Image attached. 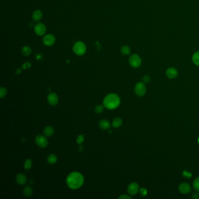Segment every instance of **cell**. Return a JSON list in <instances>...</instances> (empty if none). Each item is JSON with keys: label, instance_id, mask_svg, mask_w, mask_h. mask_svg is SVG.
<instances>
[{"label": "cell", "instance_id": "obj_6", "mask_svg": "<svg viewBox=\"0 0 199 199\" xmlns=\"http://www.w3.org/2000/svg\"><path fill=\"white\" fill-rule=\"evenodd\" d=\"M34 30L37 35L39 36H43L46 32V27L42 23H39L35 25L34 28Z\"/></svg>", "mask_w": 199, "mask_h": 199}, {"label": "cell", "instance_id": "obj_33", "mask_svg": "<svg viewBox=\"0 0 199 199\" xmlns=\"http://www.w3.org/2000/svg\"><path fill=\"white\" fill-rule=\"evenodd\" d=\"M193 199H197L199 198V194L198 193H194L192 196Z\"/></svg>", "mask_w": 199, "mask_h": 199}, {"label": "cell", "instance_id": "obj_22", "mask_svg": "<svg viewBox=\"0 0 199 199\" xmlns=\"http://www.w3.org/2000/svg\"><path fill=\"white\" fill-rule=\"evenodd\" d=\"M121 53L124 55H128L131 52L130 48L128 46H123L121 49Z\"/></svg>", "mask_w": 199, "mask_h": 199}, {"label": "cell", "instance_id": "obj_16", "mask_svg": "<svg viewBox=\"0 0 199 199\" xmlns=\"http://www.w3.org/2000/svg\"><path fill=\"white\" fill-rule=\"evenodd\" d=\"M54 133V128L52 126H47L44 129V134L46 136L50 137L53 135Z\"/></svg>", "mask_w": 199, "mask_h": 199}, {"label": "cell", "instance_id": "obj_11", "mask_svg": "<svg viewBox=\"0 0 199 199\" xmlns=\"http://www.w3.org/2000/svg\"><path fill=\"white\" fill-rule=\"evenodd\" d=\"M166 76L170 79H174L176 78L178 75V72L176 69L175 68L170 67L166 70Z\"/></svg>", "mask_w": 199, "mask_h": 199}, {"label": "cell", "instance_id": "obj_3", "mask_svg": "<svg viewBox=\"0 0 199 199\" xmlns=\"http://www.w3.org/2000/svg\"><path fill=\"white\" fill-rule=\"evenodd\" d=\"M72 49L75 54L78 55H82L86 53V47L84 43L81 41H78L75 43Z\"/></svg>", "mask_w": 199, "mask_h": 199}, {"label": "cell", "instance_id": "obj_23", "mask_svg": "<svg viewBox=\"0 0 199 199\" xmlns=\"http://www.w3.org/2000/svg\"><path fill=\"white\" fill-rule=\"evenodd\" d=\"M32 160L31 159H26L25 161V169H26V170L30 169L31 168V167H32Z\"/></svg>", "mask_w": 199, "mask_h": 199}, {"label": "cell", "instance_id": "obj_17", "mask_svg": "<svg viewBox=\"0 0 199 199\" xmlns=\"http://www.w3.org/2000/svg\"><path fill=\"white\" fill-rule=\"evenodd\" d=\"M47 160H48V163H50L51 165H53V164H54V163H57V158L56 157V155L52 154H50L48 155Z\"/></svg>", "mask_w": 199, "mask_h": 199}, {"label": "cell", "instance_id": "obj_29", "mask_svg": "<svg viewBox=\"0 0 199 199\" xmlns=\"http://www.w3.org/2000/svg\"><path fill=\"white\" fill-rule=\"evenodd\" d=\"M150 81V76L146 75L143 77V82L144 83H148Z\"/></svg>", "mask_w": 199, "mask_h": 199}, {"label": "cell", "instance_id": "obj_19", "mask_svg": "<svg viewBox=\"0 0 199 199\" xmlns=\"http://www.w3.org/2000/svg\"><path fill=\"white\" fill-rule=\"evenodd\" d=\"M192 61L193 63L199 67V51L195 52L192 55Z\"/></svg>", "mask_w": 199, "mask_h": 199}, {"label": "cell", "instance_id": "obj_25", "mask_svg": "<svg viewBox=\"0 0 199 199\" xmlns=\"http://www.w3.org/2000/svg\"><path fill=\"white\" fill-rule=\"evenodd\" d=\"M193 187L195 190L199 191V177L196 178L193 182Z\"/></svg>", "mask_w": 199, "mask_h": 199}, {"label": "cell", "instance_id": "obj_32", "mask_svg": "<svg viewBox=\"0 0 199 199\" xmlns=\"http://www.w3.org/2000/svg\"><path fill=\"white\" fill-rule=\"evenodd\" d=\"M183 175H184V176L187 177V178L191 177V174L189 173V172H188L186 170H185V171L183 172Z\"/></svg>", "mask_w": 199, "mask_h": 199}, {"label": "cell", "instance_id": "obj_12", "mask_svg": "<svg viewBox=\"0 0 199 199\" xmlns=\"http://www.w3.org/2000/svg\"><path fill=\"white\" fill-rule=\"evenodd\" d=\"M179 189L181 193H183V194H187V193L190 192V191H191V187L189 186V184L186 183H182L181 185H180V186L179 187Z\"/></svg>", "mask_w": 199, "mask_h": 199}, {"label": "cell", "instance_id": "obj_26", "mask_svg": "<svg viewBox=\"0 0 199 199\" xmlns=\"http://www.w3.org/2000/svg\"><path fill=\"white\" fill-rule=\"evenodd\" d=\"M95 110L97 113H101L103 111V106L102 105H98L95 109Z\"/></svg>", "mask_w": 199, "mask_h": 199}, {"label": "cell", "instance_id": "obj_28", "mask_svg": "<svg viewBox=\"0 0 199 199\" xmlns=\"http://www.w3.org/2000/svg\"><path fill=\"white\" fill-rule=\"evenodd\" d=\"M30 67H31V64L29 62H27V63H25L22 65V68L24 70H26V69H28V68H30Z\"/></svg>", "mask_w": 199, "mask_h": 199}, {"label": "cell", "instance_id": "obj_21", "mask_svg": "<svg viewBox=\"0 0 199 199\" xmlns=\"http://www.w3.org/2000/svg\"><path fill=\"white\" fill-rule=\"evenodd\" d=\"M22 53L25 56H29L32 53V49L29 46H24L22 49Z\"/></svg>", "mask_w": 199, "mask_h": 199}, {"label": "cell", "instance_id": "obj_13", "mask_svg": "<svg viewBox=\"0 0 199 199\" xmlns=\"http://www.w3.org/2000/svg\"><path fill=\"white\" fill-rule=\"evenodd\" d=\"M16 181L18 185H24L27 182V178L24 174H19L16 176Z\"/></svg>", "mask_w": 199, "mask_h": 199}, {"label": "cell", "instance_id": "obj_4", "mask_svg": "<svg viewBox=\"0 0 199 199\" xmlns=\"http://www.w3.org/2000/svg\"><path fill=\"white\" fill-rule=\"evenodd\" d=\"M141 59L138 54H132L129 58V64L133 68H138L141 66Z\"/></svg>", "mask_w": 199, "mask_h": 199}, {"label": "cell", "instance_id": "obj_9", "mask_svg": "<svg viewBox=\"0 0 199 199\" xmlns=\"http://www.w3.org/2000/svg\"><path fill=\"white\" fill-rule=\"evenodd\" d=\"M48 101L50 105L55 106L59 102V97L55 93L52 92L48 97Z\"/></svg>", "mask_w": 199, "mask_h": 199}, {"label": "cell", "instance_id": "obj_8", "mask_svg": "<svg viewBox=\"0 0 199 199\" xmlns=\"http://www.w3.org/2000/svg\"><path fill=\"white\" fill-rule=\"evenodd\" d=\"M55 41V38L52 34H48L45 35L43 39V42L47 46H51L53 45Z\"/></svg>", "mask_w": 199, "mask_h": 199}, {"label": "cell", "instance_id": "obj_14", "mask_svg": "<svg viewBox=\"0 0 199 199\" xmlns=\"http://www.w3.org/2000/svg\"><path fill=\"white\" fill-rule=\"evenodd\" d=\"M99 126L103 130H108L110 127V123L106 119H102L99 123Z\"/></svg>", "mask_w": 199, "mask_h": 199}, {"label": "cell", "instance_id": "obj_31", "mask_svg": "<svg viewBox=\"0 0 199 199\" xmlns=\"http://www.w3.org/2000/svg\"><path fill=\"white\" fill-rule=\"evenodd\" d=\"M119 199H130L131 197H129L128 196H127L126 194H123V195H121L120 197H119Z\"/></svg>", "mask_w": 199, "mask_h": 199}, {"label": "cell", "instance_id": "obj_10", "mask_svg": "<svg viewBox=\"0 0 199 199\" xmlns=\"http://www.w3.org/2000/svg\"><path fill=\"white\" fill-rule=\"evenodd\" d=\"M139 190V185L137 183L133 182L130 183L128 188H127V192L130 195H135L138 193Z\"/></svg>", "mask_w": 199, "mask_h": 199}, {"label": "cell", "instance_id": "obj_18", "mask_svg": "<svg viewBox=\"0 0 199 199\" xmlns=\"http://www.w3.org/2000/svg\"><path fill=\"white\" fill-rule=\"evenodd\" d=\"M23 193H24L25 196L30 197L33 194V190L30 186H26L24 189Z\"/></svg>", "mask_w": 199, "mask_h": 199}, {"label": "cell", "instance_id": "obj_24", "mask_svg": "<svg viewBox=\"0 0 199 199\" xmlns=\"http://www.w3.org/2000/svg\"><path fill=\"white\" fill-rule=\"evenodd\" d=\"M6 93H7V90H6V88L2 86L0 88V98H3L6 96Z\"/></svg>", "mask_w": 199, "mask_h": 199}, {"label": "cell", "instance_id": "obj_30", "mask_svg": "<svg viewBox=\"0 0 199 199\" xmlns=\"http://www.w3.org/2000/svg\"><path fill=\"white\" fill-rule=\"evenodd\" d=\"M140 193L141 194V196H145L147 194V190L144 189V188H143V189H141L140 190Z\"/></svg>", "mask_w": 199, "mask_h": 199}, {"label": "cell", "instance_id": "obj_34", "mask_svg": "<svg viewBox=\"0 0 199 199\" xmlns=\"http://www.w3.org/2000/svg\"><path fill=\"white\" fill-rule=\"evenodd\" d=\"M21 72H22V71H21V70L20 68H18V70H17V74H21Z\"/></svg>", "mask_w": 199, "mask_h": 199}, {"label": "cell", "instance_id": "obj_5", "mask_svg": "<svg viewBox=\"0 0 199 199\" xmlns=\"http://www.w3.org/2000/svg\"><path fill=\"white\" fill-rule=\"evenodd\" d=\"M35 143L40 148H45L48 145V141L47 139L42 135H38L35 138Z\"/></svg>", "mask_w": 199, "mask_h": 199}, {"label": "cell", "instance_id": "obj_27", "mask_svg": "<svg viewBox=\"0 0 199 199\" xmlns=\"http://www.w3.org/2000/svg\"><path fill=\"white\" fill-rule=\"evenodd\" d=\"M84 141V136L82 134L79 135L78 136V137H77V142L78 144H81Z\"/></svg>", "mask_w": 199, "mask_h": 199}, {"label": "cell", "instance_id": "obj_2", "mask_svg": "<svg viewBox=\"0 0 199 199\" xmlns=\"http://www.w3.org/2000/svg\"><path fill=\"white\" fill-rule=\"evenodd\" d=\"M121 103L119 97L115 94H109L103 100V105L108 109L117 108Z\"/></svg>", "mask_w": 199, "mask_h": 199}, {"label": "cell", "instance_id": "obj_1", "mask_svg": "<svg viewBox=\"0 0 199 199\" xmlns=\"http://www.w3.org/2000/svg\"><path fill=\"white\" fill-rule=\"evenodd\" d=\"M84 176L80 173L74 172L67 176L66 182L68 186L72 189H77L83 185Z\"/></svg>", "mask_w": 199, "mask_h": 199}, {"label": "cell", "instance_id": "obj_20", "mask_svg": "<svg viewBox=\"0 0 199 199\" xmlns=\"http://www.w3.org/2000/svg\"><path fill=\"white\" fill-rule=\"evenodd\" d=\"M122 124V120L121 118H116L112 121V126L114 128H119Z\"/></svg>", "mask_w": 199, "mask_h": 199}, {"label": "cell", "instance_id": "obj_7", "mask_svg": "<svg viewBox=\"0 0 199 199\" xmlns=\"http://www.w3.org/2000/svg\"><path fill=\"white\" fill-rule=\"evenodd\" d=\"M135 93L139 96L142 97L145 94L146 88L143 82H138L135 86Z\"/></svg>", "mask_w": 199, "mask_h": 199}, {"label": "cell", "instance_id": "obj_15", "mask_svg": "<svg viewBox=\"0 0 199 199\" xmlns=\"http://www.w3.org/2000/svg\"><path fill=\"white\" fill-rule=\"evenodd\" d=\"M42 17L43 13L40 10H36L33 12L32 18L36 22L40 21L42 18Z\"/></svg>", "mask_w": 199, "mask_h": 199}]
</instances>
